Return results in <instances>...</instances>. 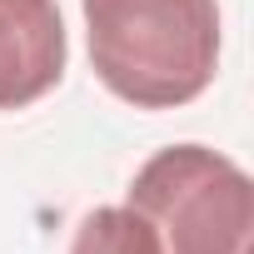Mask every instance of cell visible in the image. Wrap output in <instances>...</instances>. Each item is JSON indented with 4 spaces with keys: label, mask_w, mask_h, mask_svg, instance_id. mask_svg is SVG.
I'll list each match as a JSON object with an SVG mask.
<instances>
[{
    "label": "cell",
    "mask_w": 254,
    "mask_h": 254,
    "mask_svg": "<svg viewBox=\"0 0 254 254\" xmlns=\"http://www.w3.org/2000/svg\"><path fill=\"white\" fill-rule=\"evenodd\" d=\"M90 70L135 110H180L219 75V0H80Z\"/></svg>",
    "instance_id": "cell-1"
},
{
    "label": "cell",
    "mask_w": 254,
    "mask_h": 254,
    "mask_svg": "<svg viewBox=\"0 0 254 254\" xmlns=\"http://www.w3.org/2000/svg\"><path fill=\"white\" fill-rule=\"evenodd\" d=\"M125 204L155 229L160 254H249L254 244V180L209 145L155 150Z\"/></svg>",
    "instance_id": "cell-2"
},
{
    "label": "cell",
    "mask_w": 254,
    "mask_h": 254,
    "mask_svg": "<svg viewBox=\"0 0 254 254\" xmlns=\"http://www.w3.org/2000/svg\"><path fill=\"white\" fill-rule=\"evenodd\" d=\"M70 40L55 0H0V115L45 100L65 80Z\"/></svg>",
    "instance_id": "cell-3"
},
{
    "label": "cell",
    "mask_w": 254,
    "mask_h": 254,
    "mask_svg": "<svg viewBox=\"0 0 254 254\" xmlns=\"http://www.w3.org/2000/svg\"><path fill=\"white\" fill-rule=\"evenodd\" d=\"M70 254H160V244L130 204H100L75 224Z\"/></svg>",
    "instance_id": "cell-4"
}]
</instances>
